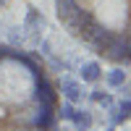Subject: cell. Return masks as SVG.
<instances>
[{
    "label": "cell",
    "mask_w": 131,
    "mask_h": 131,
    "mask_svg": "<svg viewBox=\"0 0 131 131\" xmlns=\"http://www.w3.org/2000/svg\"><path fill=\"white\" fill-rule=\"evenodd\" d=\"M60 92L47 60L34 50L0 42V131H52Z\"/></svg>",
    "instance_id": "6da1fadb"
},
{
    "label": "cell",
    "mask_w": 131,
    "mask_h": 131,
    "mask_svg": "<svg viewBox=\"0 0 131 131\" xmlns=\"http://www.w3.org/2000/svg\"><path fill=\"white\" fill-rule=\"evenodd\" d=\"M68 34L110 66H131V0H52Z\"/></svg>",
    "instance_id": "7a4b0ae2"
},
{
    "label": "cell",
    "mask_w": 131,
    "mask_h": 131,
    "mask_svg": "<svg viewBox=\"0 0 131 131\" xmlns=\"http://www.w3.org/2000/svg\"><path fill=\"white\" fill-rule=\"evenodd\" d=\"M58 92L66 102H71V105H81L86 102V89H84V81L81 79H76V76L71 73H66L63 79H58Z\"/></svg>",
    "instance_id": "3957f363"
},
{
    "label": "cell",
    "mask_w": 131,
    "mask_h": 131,
    "mask_svg": "<svg viewBox=\"0 0 131 131\" xmlns=\"http://www.w3.org/2000/svg\"><path fill=\"white\" fill-rule=\"evenodd\" d=\"M45 24H47V21H45V16H42V10H37L34 5H29L21 29H24L26 37H31V42H34V45H39V37H42V31H45Z\"/></svg>",
    "instance_id": "277c9868"
},
{
    "label": "cell",
    "mask_w": 131,
    "mask_h": 131,
    "mask_svg": "<svg viewBox=\"0 0 131 131\" xmlns=\"http://www.w3.org/2000/svg\"><path fill=\"white\" fill-rule=\"evenodd\" d=\"M128 121H131V94L115 100L107 107V123L110 126H126Z\"/></svg>",
    "instance_id": "5b68a950"
},
{
    "label": "cell",
    "mask_w": 131,
    "mask_h": 131,
    "mask_svg": "<svg viewBox=\"0 0 131 131\" xmlns=\"http://www.w3.org/2000/svg\"><path fill=\"white\" fill-rule=\"evenodd\" d=\"M68 123H71L73 131H89V128H94V110H92V107L73 105V113L68 118Z\"/></svg>",
    "instance_id": "8992f818"
},
{
    "label": "cell",
    "mask_w": 131,
    "mask_h": 131,
    "mask_svg": "<svg viewBox=\"0 0 131 131\" xmlns=\"http://www.w3.org/2000/svg\"><path fill=\"white\" fill-rule=\"evenodd\" d=\"M102 73H105V68H102L100 60H84L79 66V79L84 84H100L102 81Z\"/></svg>",
    "instance_id": "52a82bcc"
},
{
    "label": "cell",
    "mask_w": 131,
    "mask_h": 131,
    "mask_svg": "<svg viewBox=\"0 0 131 131\" xmlns=\"http://www.w3.org/2000/svg\"><path fill=\"white\" fill-rule=\"evenodd\" d=\"M102 79H105V86L110 92H118L121 86L128 84V73H126V66H113L110 71H105L102 73Z\"/></svg>",
    "instance_id": "ba28073f"
},
{
    "label": "cell",
    "mask_w": 131,
    "mask_h": 131,
    "mask_svg": "<svg viewBox=\"0 0 131 131\" xmlns=\"http://www.w3.org/2000/svg\"><path fill=\"white\" fill-rule=\"evenodd\" d=\"M86 102H89V105H97V107H102V110H107V107L115 102V94L107 89V86L102 89V86H97V84H94V89L86 92Z\"/></svg>",
    "instance_id": "9c48e42d"
},
{
    "label": "cell",
    "mask_w": 131,
    "mask_h": 131,
    "mask_svg": "<svg viewBox=\"0 0 131 131\" xmlns=\"http://www.w3.org/2000/svg\"><path fill=\"white\" fill-rule=\"evenodd\" d=\"M52 131H71V128H66V126H55Z\"/></svg>",
    "instance_id": "30bf717a"
},
{
    "label": "cell",
    "mask_w": 131,
    "mask_h": 131,
    "mask_svg": "<svg viewBox=\"0 0 131 131\" xmlns=\"http://www.w3.org/2000/svg\"><path fill=\"white\" fill-rule=\"evenodd\" d=\"M8 3H10V0H0V10H3V8H5Z\"/></svg>",
    "instance_id": "8fae6325"
},
{
    "label": "cell",
    "mask_w": 131,
    "mask_h": 131,
    "mask_svg": "<svg viewBox=\"0 0 131 131\" xmlns=\"http://www.w3.org/2000/svg\"><path fill=\"white\" fill-rule=\"evenodd\" d=\"M128 92H131V81H128Z\"/></svg>",
    "instance_id": "7c38bea8"
},
{
    "label": "cell",
    "mask_w": 131,
    "mask_h": 131,
    "mask_svg": "<svg viewBox=\"0 0 131 131\" xmlns=\"http://www.w3.org/2000/svg\"><path fill=\"white\" fill-rule=\"evenodd\" d=\"M89 131H92V128H89Z\"/></svg>",
    "instance_id": "4fadbf2b"
}]
</instances>
